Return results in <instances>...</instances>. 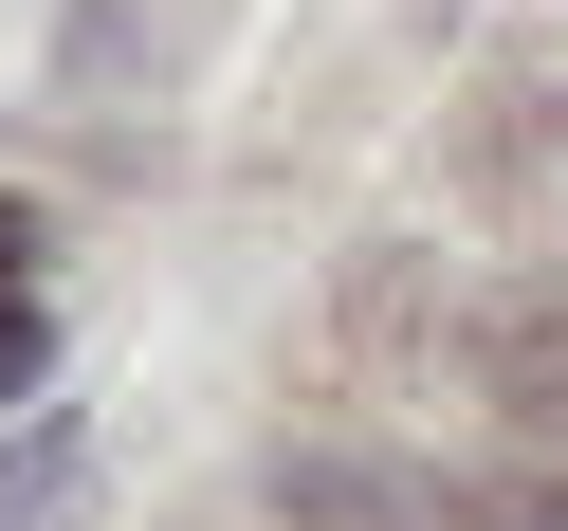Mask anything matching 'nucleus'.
<instances>
[{
    "label": "nucleus",
    "instance_id": "4",
    "mask_svg": "<svg viewBox=\"0 0 568 531\" xmlns=\"http://www.w3.org/2000/svg\"><path fill=\"white\" fill-rule=\"evenodd\" d=\"M440 531H568V477H550V458H458Z\"/></svg>",
    "mask_w": 568,
    "mask_h": 531
},
{
    "label": "nucleus",
    "instance_id": "5",
    "mask_svg": "<svg viewBox=\"0 0 568 531\" xmlns=\"http://www.w3.org/2000/svg\"><path fill=\"white\" fill-rule=\"evenodd\" d=\"M0 257H38V221H19V202H0Z\"/></svg>",
    "mask_w": 568,
    "mask_h": 531
},
{
    "label": "nucleus",
    "instance_id": "3",
    "mask_svg": "<svg viewBox=\"0 0 568 531\" xmlns=\"http://www.w3.org/2000/svg\"><path fill=\"white\" fill-rule=\"evenodd\" d=\"M74 494H92V421L38 404L19 440H0V531H74Z\"/></svg>",
    "mask_w": 568,
    "mask_h": 531
},
{
    "label": "nucleus",
    "instance_id": "2",
    "mask_svg": "<svg viewBox=\"0 0 568 531\" xmlns=\"http://www.w3.org/2000/svg\"><path fill=\"white\" fill-rule=\"evenodd\" d=\"M477 385L531 404V421H568V294H495L477 312Z\"/></svg>",
    "mask_w": 568,
    "mask_h": 531
},
{
    "label": "nucleus",
    "instance_id": "1",
    "mask_svg": "<svg viewBox=\"0 0 568 531\" xmlns=\"http://www.w3.org/2000/svg\"><path fill=\"white\" fill-rule=\"evenodd\" d=\"M257 494L294 531H422V513H440V477H404V458H367V440H275Z\"/></svg>",
    "mask_w": 568,
    "mask_h": 531
}]
</instances>
